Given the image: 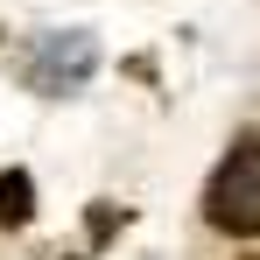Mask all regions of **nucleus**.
Returning a JSON list of instances; mask_svg holds the SVG:
<instances>
[{"label": "nucleus", "instance_id": "obj_1", "mask_svg": "<svg viewBox=\"0 0 260 260\" xmlns=\"http://www.w3.org/2000/svg\"><path fill=\"white\" fill-rule=\"evenodd\" d=\"M204 225L232 232V239L260 232V127L239 134L225 148V162L211 169V183H204Z\"/></svg>", "mask_w": 260, "mask_h": 260}, {"label": "nucleus", "instance_id": "obj_2", "mask_svg": "<svg viewBox=\"0 0 260 260\" xmlns=\"http://www.w3.org/2000/svg\"><path fill=\"white\" fill-rule=\"evenodd\" d=\"M91 63H99V49H91V36H43L36 43V56L21 63V78H28V91H43V99H63V91H78L91 78Z\"/></svg>", "mask_w": 260, "mask_h": 260}, {"label": "nucleus", "instance_id": "obj_3", "mask_svg": "<svg viewBox=\"0 0 260 260\" xmlns=\"http://www.w3.org/2000/svg\"><path fill=\"white\" fill-rule=\"evenodd\" d=\"M36 218V183H28V169H7L0 176V225H28Z\"/></svg>", "mask_w": 260, "mask_h": 260}, {"label": "nucleus", "instance_id": "obj_4", "mask_svg": "<svg viewBox=\"0 0 260 260\" xmlns=\"http://www.w3.org/2000/svg\"><path fill=\"white\" fill-rule=\"evenodd\" d=\"M253 260H260V253H253Z\"/></svg>", "mask_w": 260, "mask_h": 260}]
</instances>
